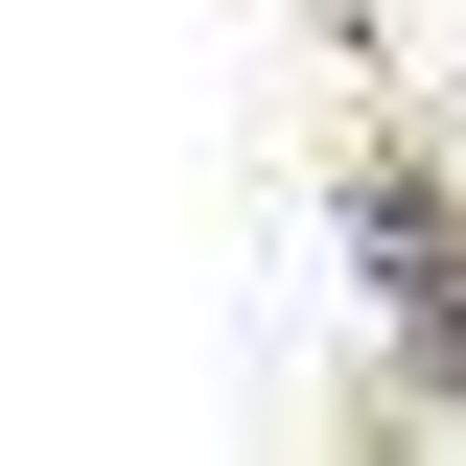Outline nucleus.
<instances>
[{"mask_svg":"<svg viewBox=\"0 0 466 466\" xmlns=\"http://www.w3.org/2000/svg\"><path fill=\"white\" fill-rule=\"evenodd\" d=\"M420 116H443V140H466V0H443V94H420Z\"/></svg>","mask_w":466,"mask_h":466,"instance_id":"obj_1","label":"nucleus"}]
</instances>
